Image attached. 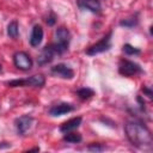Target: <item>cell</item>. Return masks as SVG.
Listing matches in <instances>:
<instances>
[{"mask_svg": "<svg viewBox=\"0 0 153 153\" xmlns=\"http://www.w3.org/2000/svg\"><path fill=\"white\" fill-rule=\"evenodd\" d=\"M87 149L88 151H92V152H102L105 149V146H103L102 143H91L87 146Z\"/></svg>", "mask_w": 153, "mask_h": 153, "instance_id": "cell-19", "label": "cell"}, {"mask_svg": "<svg viewBox=\"0 0 153 153\" xmlns=\"http://www.w3.org/2000/svg\"><path fill=\"white\" fill-rule=\"evenodd\" d=\"M50 72H51V74L60 76L62 79H73V76H74V71L65 63H57V65L53 66Z\"/></svg>", "mask_w": 153, "mask_h": 153, "instance_id": "cell-9", "label": "cell"}, {"mask_svg": "<svg viewBox=\"0 0 153 153\" xmlns=\"http://www.w3.org/2000/svg\"><path fill=\"white\" fill-rule=\"evenodd\" d=\"M123 51H124L127 55H137V54H140V49L134 48V47L130 45V44H124V45H123Z\"/></svg>", "mask_w": 153, "mask_h": 153, "instance_id": "cell-18", "label": "cell"}, {"mask_svg": "<svg viewBox=\"0 0 153 153\" xmlns=\"http://www.w3.org/2000/svg\"><path fill=\"white\" fill-rule=\"evenodd\" d=\"M118 72H120V74H122L124 76H133L139 73H142V68L140 67V65H137L134 61L121 60L120 66H118Z\"/></svg>", "mask_w": 153, "mask_h": 153, "instance_id": "cell-5", "label": "cell"}, {"mask_svg": "<svg viewBox=\"0 0 153 153\" xmlns=\"http://www.w3.org/2000/svg\"><path fill=\"white\" fill-rule=\"evenodd\" d=\"M76 94H78V97L80 99L86 100V99H90L91 97L94 96V91L92 88H90V87H81V88H79L76 91Z\"/></svg>", "mask_w": 153, "mask_h": 153, "instance_id": "cell-16", "label": "cell"}, {"mask_svg": "<svg viewBox=\"0 0 153 153\" xmlns=\"http://www.w3.org/2000/svg\"><path fill=\"white\" fill-rule=\"evenodd\" d=\"M35 151H36V152H38V151H39V148H38V147H35V148L29 149V152H35Z\"/></svg>", "mask_w": 153, "mask_h": 153, "instance_id": "cell-22", "label": "cell"}, {"mask_svg": "<svg viewBox=\"0 0 153 153\" xmlns=\"http://www.w3.org/2000/svg\"><path fill=\"white\" fill-rule=\"evenodd\" d=\"M71 41V33L67 27L60 26L55 31V42L53 43L54 49L57 55L63 54L68 49V44Z\"/></svg>", "mask_w": 153, "mask_h": 153, "instance_id": "cell-2", "label": "cell"}, {"mask_svg": "<svg viewBox=\"0 0 153 153\" xmlns=\"http://www.w3.org/2000/svg\"><path fill=\"white\" fill-rule=\"evenodd\" d=\"M137 23H139V19L136 17H130V18H127V19H122L120 22V25L124 26V27H133V26L137 25Z\"/></svg>", "mask_w": 153, "mask_h": 153, "instance_id": "cell-17", "label": "cell"}, {"mask_svg": "<svg viewBox=\"0 0 153 153\" xmlns=\"http://www.w3.org/2000/svg\"><path fill=\"white\" fill-rule=\"evenodd\" d=\"M13 63L20 71H29L32 67V59L25 51H17L13 55Z\"/></svg>", "mask_w": 153, "mask_h": 153, "instance_id": "cell-6", "label": "cell"}, {"mask_svg": "<svg viewBox=\"0 0 153 153\" xmlns=\"http://www.w3.org/2000/svg\"><path fill=\"white\" fill-rule=\"evenodd\" d=\"M81 121H82V118H81L80 116H78V117H73V118H71V120L63 122V123L60 126V131H61V133L72 131V130L76 129V128L81 124Z\"/></svg>", "mask_w": 153, "mask_h": 153, "instance_id": "cell-13", "label": "cell"}, {"mask_svg": "<svg viewBox=\"0 0 153 153\" xmlns=\"http://www.w3.org/2000/svg\"><path fill=\"white\" fill-rule=\"evenodd\" d=\"M55 55H56V51H55V49H54L53 43H51V44H48V45H45V47L42 49L41 54L38 55V57H37V63H38L39 66H45V65L50 63V62L54 60V56H55Z\"/></svg>", "mask_w": 153, "mask_h": 153, "instance_id": "cell-8", "label": "cell"}, {"mask_svg": "<svg viewBox=\"0 0 153 153\" xmlns=\"http://www.w3.org/2000/svg\"><path fill=\"white\" fill-rule=\"evenodd\" d=\"M82 140L81 134L79 133H74V131H67L63 135V141L68 142V143H78Z\"/></svg>", "mask_w": 153, "mask_h": 153, "instance_id": "cell-14", "label": "cell"}, {"mask_svg": "<svg viewBox=\"0 0 153 153\" xmlns=\"http://www.w3.org/2000/svg\"><path fill=\"white\" fill-rule=\"evenodd\" d=\"M43 39V29L41 25H35L32 27V31H31V35H30V44L31 47L36 48L41 44Z\"/></svg>", "mask_w": 153, "mask_h": 153, "instance_id": "cell-12", "label": "cell"}, {"mask_svg": "<svg viewBox=\"0 0 153 153\" xmlns=\"http://www.w3.org/2000/svg\"><path fill=\"white\" fill-rule=\"evenodd\" d=\"M45 84V78L42 74H35L32 76L25 79H14L7 82L10 87H19V86H32V87H42Z\"/></svg>", "mask_w": 153, "mask_h": 153, "instance_id": "cell-3", "label": "cell"}, {"mask_svg": "<svg viewBox=\"0 0 153 153\" xmlns=\"http://www.w3.org/2000/svg\"><path fill=\"white\" fill-rule=\"evenodd\" d=\"M1 71H2V67H1V65H0V73H1Z\"/></svg>", "mask_w": 153, "mask_h": 153, "instance_id": "cell-23", "label": "cell"}, {"mask_svg": "<svg viewBox=\"0 0 153 153\" xmlns=\"http://www.w3.org/2000/svg\"><path fill=\"white\" fill-rule=\"evenodd\" d=\"M111 31L105 35L103 38H100L97 43L92 44L90 48L86 49V54L87 55H97V54H100V53H104L106 50H109L111 48Z\"/></svg>", "mask_w": 153, "mask_h": 153, "instance_id": "cell-4", "label": "cell"}, {"mask_svg": "<svg viewBox=\"0 0 153 153\" xmlns=\"http://www.w3.org/2000/svg\"><path fill=\"white\" fill-rule=\"evenodd\" d=\"M141 90H142V92H143L148 98H152L153 93H152V90H151L149 87H147V86H143V85H142V88H141Z\"/></svg>", "mask_w": 153, "mask_h": 153, "instance_id": "cell-21", "label": "cell"}, {"mask_svg": "<svg viewBox=\"0 0 153 153\" xmlns=\"http://www.w3.org/2000/svg\"><path fill=\"white\" fill-rule=\"evenodd\" d=\"M33 123V117L30 115H23L20 117H17L14 121V126L17 129V133L19 135H25L26 131L31 128Z\"/></svg>", "mask_w": 153, "mask_h": 153, "instance_id": "cell-7", "label": "cell"}, {"mask_svg": "<svg viewBox=\"0 0 153 153\" xmlns=\"http://www.w3.org/2000/svg\"><path fill=\"white\" fill-rule=\"evenodd\" d=\"M55 22H56V16L51 12V13H50V16L47 18V24H48V25H50V26H53V25L55 24Z\"/></svg>", "mask_w": 153, "mask_h": 153, "instance_id": "cell-20", "label": "cell"}, {"mask_svg": "<svg viewBox=\"0 0 153 153\" xmlns=\"http://www.w3.org/2000/svg\"><path fill=\"white\" fill-rule=\"evenodd\" d=\"M126 135L133 146L137 148H151L153 143L151 130L140 122H128L124 126Z\"/></svg>", "mask_w": 153, "mask_h": 153, "instance_id": "cell-1", "label": "cell"}, {"mask_svg": "<svg viewBox=\"0 0 153 153\" xmlns=\"http://www.w3.org/2000/svg\"><path fill=\"white\" fill-rule=\"evenodd\" d=\"M7 35L13 39H16L18 37L19 26H18V22L17 20H12V22L8 23V25H7Z\"/></svg>", "mask_w": 153, "mask_h": 153, "instance_id": "cell-15", "label": "cell"}, {"mask_svg": "<svg viewBox=\"0 0 153 153\" xmlns=\"http://www.w3.org/2000/svg\"><path fill=\"white\" fill-rule=\"evenodd\" d=\"M76 5L81 10H87L92 13H99L102 5L99 0H76Z\"/></svg>", "mask_w": 153, "mask_h": 153, "instance_id": "cell-10", "label": "cell"}, {"mask_svg": "<svg viewBox=\"0 0 153 153\" xmlns=\"http://www.w3.org/2000/svg\"><path fill=\"white\" fill-rule=\"evenodd\" d=\"M74 110V106L69 103H60V104H56L54 106H51L49 109V115L53 116V117H57V116H62L65 114H68L71 111Z\"/></svg>", "mask_w": 153, "mask_h": 153, "instance_id": "cell-11", "label": "cell"}]
</instances>
